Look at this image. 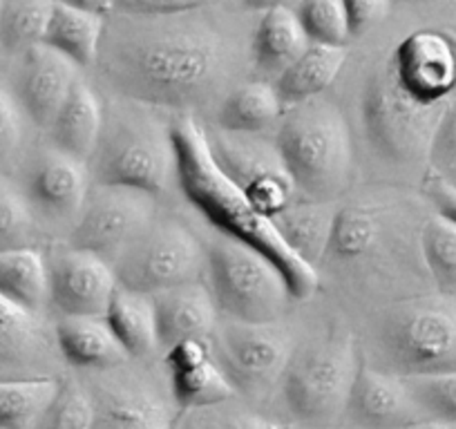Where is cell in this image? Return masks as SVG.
<instances>
[{
  "mask_svg": "<svg viewBox=\"0 0 456 429\" xmlns=\"http://www.w3.org/2000/svg\"><path fill=\"white\" fill-rule=\"evenodd\" d=\"M213 5L155 19L108 16L101 77L148 108L191 112L219 103L235 87L244 50L238 32L210 14Z\"/></svg>",
  "mask_w": 456,
  "mask_h": 429,
  "instance_id": "1",
  "label": "cell"
},
{
  "mask_svg": "<svg viewBox=\"0 0 456 429\" xmlns=\"http://www.w3.org/2000/svg\"><path fill=\"white\" fill-rule=\"evenodd\" d=\"M170 137L175 146V182L197 213L217 233L265 253L282 271L293 300L314 295L320 273L289 251L273 222L260 213L247 192L219 168L204 130L183 117L170 125Z\"/></svg>",
  "mask_w": 456,
  "mask_h": 429,
  "instance_id": "2",
  "label": "cell"
},
{
  "mask_svg": "<svg viewBox=\"0 0 456 429\" xmlns=\"http://www.w3.org/2000/svg\"><path fill=\"white\" fill-rule=\"evenodd\" d=\"M273 143L302 199L333 201L349 186L352 134L331 101L315 96L287 105L275 125Z\"/></svg>",
  "mask_w": 456,
  "mask_h": 429,
  "instance_id": "3",
  "label": "cell"
},
{
  "mask_svg": "<svg viewBox=\"0 0 456 429\" xmlns=\"http://www.w3.org/2000/svg\"><path fill=\"white\" fill-rule=\"evenodd\" d=\"M92 183L126 186L159 197L175 179V146L148 105L128 101L103 108L99 143L87 161Z\"/></svg>",
  "mask_w": 456,
  "mask_h": 429,
  "instance_id": "4",
  "label": "cell"
},
{
  "mask_svg": "<svg viewBox=\"0 0 456 429\" xmlns=\"http://www.w3.org/2000/svg\"><path fill=\"white\" fill-rule=\"evenodd\" d=\"M379 347L401 378L456 369V293L394 302L380 320Z\"/></svg>",
  "mask_w": 456,
  "mask_h": 429,
  "instance_id": "5",
  "label": "cell"
},
{
  "mask_svg": "<svg viewBox=\"0 0 456 429\" xmlns=\"http://www.w3.org/2000/svg\"><path fill=\"white\" fill-rule=\"evenodd\" d=\"M206 273L219 313L240 322H280L293 300L282 271L257 248L217 233L206 247Z\"/></svg>",
  "mask_w": 456,
  "mask_h": 429,
  "instance_id": "6",
  "label": "cell"
},
{
  "mask_svg": "<svg viewBox=\"0 0 456 429\" xmlns=\"http://www.w3.org/2000/svg\"><path fill=\"white\" fill-rule=\"evenodd\" d=\"M361 367L347 336H329L293 349L282 374V398L297 425L336 427Z\"/></svg>",
  "mask_w": 456,
  "mask_h": 429,
  "instance_id": "7",
  "label": "cell"
},
{
  "mask_svg": "<svg viewBox=\"0 0 456 429\" xmlns=\"http://www.w3.org/2000/svg\"><path fill=\"white\" fill-rule=\"evenodd\" d=\"M445 103L428 105L407 94L389 61L370 74L362 90V125L370 146L383 161L411 168L428 161L434 130Z\"/></svg>",
  "mask_w": 456,
  "mask_h": 429,
  "instance_id": "8",
  "label": "cell"
},
{
  "mask_svg": "<svg viewBox=\"0 0 456 429\" xmlns=\"http://www.w3.org/2000/svg\"><path fill=\"white\" fill-rule=\"evenodd\" d=\"M117 282L133 291L155 293L200 282L206 247L177 220L155 217L151 226L112 262Z\"/></svg>",
  "mask_w": 456,
  "mask_h": 429,
  "instance_id": "9",
  "label": "cell"
},
{
  "mask_svg": "<svg viewBox=\"0 0 456 429\" xmlns=\"http://www.w3.org/2000/svg\"><path fill=\"white\" fill-rule=\"evenodd\" d=\"M157 217V197L126 186L92 183L69 233V247L112 264Z\"/></svg>",
  "mask_w": 456,
  "mask_h": 429,
  "instance_id": "10",
  "label": "cell"
},
{
  "mask_svg": "<svg viewBox=\"0 0 456 429\" xmlns=\"http://www.w3.org/2000/svg\"><path fill=\"white\" fill-rule=\"evenodd\" d=\"M210 349L238 392L262 393L282 378L296 347L278 322L226 320L215 327Z\"/></svg>",
  "mask_w": 456,
  "mask_h": 429,
  "instance_id": "11",
  "label": "cell"
},
{
  "mask_svg": "<svg viewBox=\"0 0 456 429\" xmlns=\"http://www.w3.org/2000/svg\"><path fill=\"white\" fill-rule=\"evenodd\" d=\"M206 139L219 168L247 192L253 206L269 220L302 199L275 143L262 142L257 134L224 130L206 133Z\"/></svg>",
  "mask_w": 456,
  "mask_h": 429,
  "instance_id": "12",
  "label": "cell"
},
{
  "mask_svg": "<svg viewBox=\"0 0 456 429\" xmlns=\"http://www.w3.org/2000/svg\"><path fill=\"white\" fill-rule=\"evenodd\" d=\"M389 65L416 101L445 103L456 90V36L443 29H416L398 43Z\"/></svg>",
  "mask_w": 456,
  "mask_h": 429,
  "instance_id": "13",
  "label": "cell"
},
{
  "mask_svg": "<svg viewBox=\"0 0 456 429\" xmlns=\"http://www.w3.org/2000/svg\"><path fill=\"white\" fill-rule=\"evenodd\" d=\"M50 304L65 315H105L119 287L112 264L81 248H59L47 260Z\"/></svg>",
  "mask_w": 456,
  "mask_h": 429,
  "instance_id": "14",
  "label": "cell"
},
{
  "mask_svg": "<svg viewBox=\"0 0 456 429\" xmlns=\"http://www.w3.org/2000/svg\"><path fill=\"white\" fill-rule=\"evenodd\" d=\"M345 418L354 429H401L425 420V416L405 378L361 362L349 389Z\"/></svg>",
  "mask_w": 456,
  "mask_h": 429,
  "instance_id": "15",
  "label": "cell"
},
{
  "mask_svg": "<svg viewBox=\"0 0 456 429\" xmlns=\"http://www.w3.org/2000/svg\"><path fill=\"white\" fill-rule=\"evenodd\" d=\"M78 78V65L68 56L45 43L34 45L23 54L16 81L20 110L37 128L47 130Z\"/></svg>",
  "mask_w": 456,
  "mask_h": 429,
  "instance_id": "16",
  "label": "cell"
},
{
  "mask_svg": "<svg viewBox=\"0 0 456 429\" xmlns=\"http://www.w3.org/2000/svg\"><path fill=\"white\" fill-rule=\"evenodd\" d=\"M54 353V327H47L41 313L0 295V378L43 376L34 369L52 362Z\"/></svg>",
  "mask_w": 456,
  "mask_h": 429,
  "instance_id": "17",
  "label": "cell"
},
{
  "mask_svg": "<svg viewBox=\"0 0 456 429\" xmlns=\"http://www.w3.org/2000/svg\"><path fill=\"white\" fill-rule=\"evenodd\" d=\"M90 186L92 179L86 161H78L52 148V150L43 152L37 164L32 166L28 179V195L29 201L45 217L68 222L77 220Z\"/></svg>",
  "mask_w": 456,
  "mask_h": 429,
  "instance_id": "18",
  "label": "cell"
},
{
  "mask_svg": "<svg viewBox=\"0 0 456 429\" xmlns=\"http://www.w3.org/2000/svg\"><path fill=\"white\" fill-rule=\"evenodd\" d=\"M157 311L159 349H168L182 340H210L217 327V304L201 282L182 284L152 295Z\"/></svg>",
  "mask_w": 456,
  "mask_h": 429,
  "instance_id": "19",
  "label": "cell"
},
{
  "mask_svg": "<svg viewBox=\"0 0 456 429\" xmlns=\"http://www.w3.org/2000/svg\"><path fill=\"white\" fill-rule=\"evenodd\" d=\"M96 405L94 429H173L168 407L146 383L121 378L101 384L92 393Z\"/></svg>",
  "mask_w": 456,
  "mask_h": 429,
  "instance_id": "20",
  "label": "cell"
},
{
  "mask_svg": "<svg viewBox=\"0 0 456 429\" xmlns=\"http://www.w3.org/2000/svg\"><path fill=\"white\" fill-rule=\"evenodd\" d=\"M56 347L65 362L81 369H119L133 360L110 329L105 315H65L54 325Z\"/></svg>",
  "mask_w": 456,
  "mask_h": 429,
  "instance_id": "21",
  "label": "cell"
},
{
  "mask_svg": "<svg viewBox=\"0 0 456 429\" xmlns=\"http://www.w3.org/2000/svg\"><path fill=\"white\" fill-rule=\"evenodd\" d=\"M338 208L333 201L297 199L282 213L271 217L275 231L293 255L318 271L331 244Z\"/></svg>",
  "mask_w": 456,
  "mask_h": 429,
  "instance_id": "22",
  "label": "cell"
},
{
  "mask_svg": "<svg viewBox=\"0 0 456 429\" xmlns=\"http://www.w3.org/2000/svg\"><path fill=\"white\" fill-rule=\"evenodd\" d=\"M101 128H103V105L94 90L83 78H78L47 128L52 148L87 164L99 143Z\"/></svg>",
  "mask_w": 456,
  "mask_h": 429,
  "instance_id": "23",
  "label": "cell"
},
{
  "mask_svg": "<svg viewBox=\"0 0 456 429\" xmlns=\"http://www.w3.org/2000/svg\"><path fill=\"white\" fill-rule=\"evenodd\" d=\"M311 45L300 23L296 7H271L262 12L251 38V56L256 68L271 78V83L305 54Z\"/></svg>",
  "mask_w": 456,
  "mask_h": 429,
  "instance_id": "24",
  "label": "cell"
},
{
  "mask_svg": "<svg viewBox=\"0 0 456 429\" xmlns=\"http://www.w3.org/2000/svg\"><path fill=\"white\" fill-rule=\"evenodd\" d=\"M284 112L271 81H248L228 90L217 103V125L224 133L262 134L278 125Z\"/></svg>",
  "mask_w": 456,
  "mask_h": 429,
  "instance_id": "25",
  "label": "cell"
},
{
  "mask_svg": "<svg viewBox=\"0 0 456 429\" xmlns=\"http://www.w3.org/2000/svg\"><path fill=\"white\" fill-rule=\"evenodd\" d=\"M345 61H347V47L311 43L305 54L297 56L273 81L284 108L322 96V92L329 90L342 72Z\"/></svg>",
  "mask_w": 456,
  "mask_h": 429,
  "instance_id": "26",
  "label": "cell"
},
{
  "mask_svg": "<svg viewBox=\"0 0 456 429\" xmlns=\"http://www.w3.org/2000/svg\"><path fill=\"white\" fill-rule=\"evenodd\" d=\"M105 320L130 358H148L159 349L155 300L148 293L117 287Z\"/></svg>",
  "mask_w": 456,
  "mask_h": 429,
  "instance_id": "27",
  "label": "cell"
},
{
  "mask_svg": "<svg viewBox=\"0 0 456 429\" xmlns=\"http://www.w3.org/2000/svg\"><path fill=\"white\" fill-rule=\"evenodd\" d=\"M105 20L108 16L92 14L56 0L43 43L68 56L78 68H87L99 59Z\"/></svg>",
  "mask_w": 456,
  "mask_h": 429,
  "instance_id": "28",
  "label": "cell"
},
{
  "mask_svg": "<svg viewBox=\"0 0 456 429\" xmlns=\"http://www.w3.org/2000/svg\"><path fill=\"white\" fill-rule=\"evenodd\" d=\"M0 295L23 309L43 313L50 304L47 260L38 248H0Z\"/></svg>",
  "mask_w": 456,
  "mask_h": 429,
  "instance_id": "29",
  "label": "cell"
},
{
  "mask_svg": "<svg viewBox=\"0 0 456 429\" xmlns=\"http://www.w3.org/2000/svg\"><path fill=\"white\" fill-rule=\"evenodd\" d=\"M383 210L370 204H349L338 208L336 224H333L331 244L324 260L338 262H361L371 257L379 248L383 235Z\"/></svg>",
  "mask_w": 456,
  "mask_h": 429,
  "instance_id": "30",
  "label": "cell"
},
{
  "mask_svg": "<svg viewBox=\"0 0 456 429\" xmlns=\"http://www.w3.org/2000/svg\"><path fill=\"white\" fill-rule=\"evenodd\" d=\"M59 384L54 376L0 378V429H34Z\"/></svg>",
  "mask_w": 456,
  "mask_h": 429,
  "instance_id": "31",
  "label": "cell"
},
{
  "mask_svg": "<svg viewBox=\"0 0 456 429\" xmlns=\"http://www.w3.org/2000/svg\"><path fill=\"white\" fill-rule=\"evenodd\" d=\"M168 376L170 393H173V401L179 411L224 405V402L233 401V396L238 393L235 384L224 374L215 358L183 367V369L168 371Z\"/></svg>",
  "mask_w": 456,
  "mask_h": 429,
  "instance_id": "32",
  "label": "cell"
},
{
  "mask_svg": "<svg viewBox=\"0 0 456 429\" xmlns=\"http://www.w3.org/2000/svg\"><path fill=\"white\" fill-rule=\"evenodd\" d=\"M56 0H0V50L23 56L45 38Z\"/></svg>",
  "mask_w": 456,
  "mask_h": 429,
  "instance_id": "33",
  "label": "cell"
},
{
  "mask_svg": "<svg viewBox=\"0 0 456 429\" xmlns=\"http://www.w3.org/2000/svg\"><path fill=\"white\" fill-rule=\"evenodd\" d=\"M420 253L438 288L456 293V222L434 213L420 229Z\"/></svg>",
  "mask_w": 456,
  "mask_h": 429,
  "instance_id": "34",
  "label": "cell"
},
{
  "mask_svg": "<svg viewBox=\"0 0 456 429\" xmlns=\"http://www.w3.org/2000/svg\"><path fill=\"white\" fill-rule=\"evenodd\" d=\"M96 405L94 396L74 380L61 378L59 392L34 429H94Z\"/></svg>",
  "mask_w": 456,
  "mask_h": 429,
  "instance_id": "35",
  "label": "cell"
},
{
  "mask_svg": "<svg viewBox=\"0 0 456 429\" xmlns=\"http://www.w3.org/2000/svg\"><path fill=\"white\" fill-rule=\"evenodd\" d=\"M296 12L311 43L347 47L352 41L345 0H297Z\"/></svg>",
  "mask_w": 456,
  "mask_h": 429,
  "instance_id": "36",
  "label": "cell"
},
{
  "mask_svg": "<svg viewBox=\"0 0 456 429\" xmlns=\"http://www.w3.org/2000/svg\"><path fill=\"white\" fill-rule=\"evenodd\" d=\"M425 418L456 425V369L405 378Z\"/></svg>",
  "mask_w": 456,
  "mask_h": 429,
  "instance_id": "37",
  "label": "cell"
},
{
  "mask_svg": "<svg viewBox=\"0 0 456 429\" xmlns=\"http://www.w3.org/2000/svg\"><path fill=\"white\" fill-rule=\"evenodd\" d=\"M224 405L206 409L182 411L173 429H280L262 416L242 409H222Z\"/></svg>",
  "mask_w": 456,
  "mask_h": 429,
  "instance_id": "38",
  "label": "cell"
},
{
  "mask_svg": "<svg viewBox=\"0 0 456 429\" xmlns=\"http://www.w3.org/2000/svg\"><path fill=\"white\" fill-rule=\"evenodd\" d=\"M429 168L447 182L456 183V99H450L434 130L429 146Z\"/></svg>",
  "mask_w": 456,
  "mask_h": 429,
  "instance_id": "39",
  "label": "cell"
},
{
  "mask_svg": "<svg viewBox=\"0 0 456 429\" xmlns=\"http://www.w3.org/2000/svg\"><path fill=\"white\" fill-rule=\"evenodd\" d=\"M32 226L29 206L5 179L0 177V244H14Z\"/></svg>",
  "mask_w": 456,
  "mask_h": 429,
  "instance_id": "40",
  "label": "cell"
},
{
  "mask_svg": "<svg viewBox=\"0 0 456 429\" xmlns=\"http://www.w3.org/2000/svg\"><path fill=\"white\" fill-rule=\"evenodd\" d=\"M215 0H117L114 14L126 16H177L213 5Z\"/></svg>",
  "mask_w": 456,
  "mask_h": 429,
  "instance_id": "41",
  "label": "cell"
},
{
  "mask_svg": "<svg viewBox=\"0 0 456 429\" xmlns=\"http://www.w3.org/2000/svg\"><path fill=\"white\" fill-rule=\"evenodd\" d=\"M23 139L20 105L0 87V164H7L16 155Z\"/></svg>",
  "mask_w": 456,
  "mask_h": 429,
  "instance_id": "42",
  "label": "cell"
},
{
  "mask_svg": "<svg viewBox=\"0 0 456 429\" xmlns=\"http://www.w3.org/2000/svg\"><path fill=\"white\" fill-rule=\"evenodd\" d=\"M394 0H345L349 29L352 38L365 36L374 28H379L392 12Z\"/></svg>",
  "mask_w": 456,
  "mask_h": 429,
  "instance_id": "43",
  "label": "cell"
},
{
  "mask_svg": "<svg viewBox=\"0 0 456 429\" xmlns=\"http://www.w3.org/2000/svg\"><path fill=\"white\" fill-rule=\"evenodd\" d=\"M425 195L429 197L436 213L445 214V217L456 222V183L432 173L425 179Z\"/></svg>",
  "mask_w": 456,
  "mask_h": 429,
  "instance_id": "44",
  "label": "cell"
},
{
  "mask_svg": "<svg viewBox=\"0 0 456 429\" xmlns=\"http://www.w3.org/2000/svg\"><path fill=\"white\" fill-rule=\"evenodd\" d=\"M59 3H65V5L78 7V10L92 12V14L99 16L114 14V7H117V0H59Z\"/></svg>",
  "mask_w": 456,
  "mask_h": 429,
  "instance_id": "45",
  "label": "cell"
},
{
  "mask_svg": "<svg viewBox=\"0 0 456 429\" xmlns=\"http://www.w3.org/2000/svg\"><path fill=\"white\" fill-rule=\"evenodd\" d=\"M297 0H242V5L251 12H265L271 7H296Z\"/></svg>",
  "mask_w": 456,
  "mask_h": 429,
  "instance_id": "46",
  "label": "cell"
},
{
  "mask_svg": "<svg viewBox=\"0 0 456 429\" xmlns=\"http://www.w3.org/2000/svg\"><path fill=\"white\" fill-rule=\"evenodd\" d=\"M401 429H450V425L441 423V420L425 418V420H419V423L405 425V427H401Z\"/></svg>",
  "mask_w": 456,
  "mask_h": 429,
  "instance_id": "47",
  "label": "cell"
},
{
  "mask_svg": "<svg viewBox=\"0 0 456 429\" xmlns=\"http://www.w3.org/2000/svg\"><path fill=\"white\" fill-rule=\"evenodd\" d=\"M280 429H338V427H309V425H291V427H280Z\"/></svg>",
  "mask_w": 456,
  "mask_h": 429,
  "instance_id": "48",
  "label": "cell"
},
{
  "mask_svg": "<svg viewBox=\"0 0 456 429\" xmlns=\"http://www.w3.org/2000/svg\"><path fill=\"white\" fill-rule=\"evenodd\" d=\"M450 429H456V425H450Z\"/></svg>",
  "mask_w": 456,
  "mask_h": 429,
  "instance_id": "49",
  "label": "cell"
}]
</instances>
